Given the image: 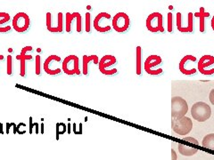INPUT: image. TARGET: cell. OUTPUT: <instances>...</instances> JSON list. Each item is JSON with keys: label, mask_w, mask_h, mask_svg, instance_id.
Returning <instances> with one entry per match:
<instances>
[{"label": "cell", "mask_w": 214, "mask_h": 160, "mask_svg": "<svg viewBox=\"0 0 214 160\" xmlns=\"http://www.w3.org/2000/svg\"><path fill=\"white\" fill-rule=\"evenodd\" d=\"M35 128H36V133L38 134L39 133V124L37 122L35 123Z\"/></svg>", "instance_id": "obj_36"}, {"label": "cell", "mask_w": 214, "mask_h": 160, "mask_svg": "<svg viewBox=\"0 0 214 160\" xmlns=\"http://www.w3.org/2000/svg\"><path fill=\"white\" fill-rule=\"evenodd\" d=\"M214 64V57L212 55H204L198 61V70L204 75L214 74V69H206L207 67Z\"/></svg>", "instance_id": "obj_14"}, {"label": "cell", "mask_w": 214, "mask_h": 160, "mask_svg": "<svg viewBox=\"0 0 214 160\" xmlns=\"http://www.w3.org/2000/svg\"><path fill=\"white\" fill-rule=\"evenodd\" d=\"M73 133L75 134H81L82 133V124H80V129L79 131L77 130V125H76V123L73 124Z\"/></svg>", "instance_id": "obj_32"}, {"label": "cell", "mask_w": 214, "mask_h": 160, "mask_svg": "<svg viewBox=\"0 0 214 160\" xmlns=\"http://www.w3.org/2000/svg\"><path fill=\"white\" fill-rule=\"evenodd\" d=\"M189 60H193V61H196V58L193 55H186L185 57H183L178 64V69L180 70V72L184 75H187V76H190V75H193L196 72V69H187L186 68V64L189 61Z\"/></svg>", "instance_id": "obj_16"}, {"label": "cell", "mask_w": 214, "mask_h": 160, "mask_svg": "<svg viewBox=\"0 0 214 160\" xmlns=\"http://www.w3.org/2000/svg\"><path fill=\"white\" fill-rule=\"evenodd\" d=\"M171 128L176 133L179 135H186L189 133L193 128L192 119L186 116L181 118H172Z\"/></svg>", "instance_id": "obj_2"}, {"label": "cell", "mask_w": 214, "mask_h": 160, "mask_svg": "<svg viewBox=\"0 0 214 160\" xmlns=\"http://www.w3.org/2000/svg\"><path fill=\"white\" fill-rule=\"evenodd\" d=\"M172 13H168V31L172 32Z\"/></svg>", "instance_id": "obj_28"}, {"label": "cell", "mask_w": 214, "mask_h": 160, "mask_svg": "<svg viewBox=\"0 0 214 160\" xmlns=\"http://www.w3.org/2000/svg\"><path fill=\"white\" fill-rule=\"evenodd\" d=\"M111 25L114 30L119 33H122L129 29L130 25V19L127 13L120 12L114 15V17L112 18Z\"/></svg>", "instance_id": "obj_7"}, {"label": "cell", "mask_w": 214, "mask_h": 160, "mask_svg": "<svg viewBox=\"0 0 214 160\" xmlns=\"http://www.w3.org/2000/svg\"><path fill=\"white\" fill-rule=\"evenodd\" d=\"M202 145L204 148L214 151V133H209L204 136Z\"/></svg>", "instance_id": "obj_23"}, {"label": "cell", "mask_w": 214, "mask_h": 160, "mask_svg": "<svg viewBox=\"0 0 214 160\" xmlns=\"http://www.w3.org/2000/svg\"><path fill=\"white\" fill-rule=\"evenodd\" d=\"M68 133H71V124L68 125Z\"/></svg>", "instance_id": "obj_40"}, {"label": "cell", "mask_w": 214, "mask_h": 160, "mask_svg": "<svg viewBox=\"0 0 214 160\" xmlns=\"http://www.w3.org/2000/svg\"><path fill=\"white\" fill-rule=\"evenodd\" d=\"M209 99H210V102H211V103L214 105V88L211 91V93H210V95H209Z\"/></svg>", "instance_id": "obj_33"}, {"label": "cell", "mask_w": 214, "mask_h": 160, "mask_svg": "<svg viewBox=\"0 0 214 160\" xmlns=\"http://www.w3.org/2000/svg\"><path fill=\"white\" fill-rule=\"evenodd\" d=\"M80 15V13H66L65 14V29L66 32H71V23L74 20H77Z\"/></svg>", "instance_id": "obj_18"}, {"label": "cell", "mask_w": 214, "mask_h": 160, "mask_svg": "<svg viewBox=\"0 0 214 160\" xmlns=\"http://www.w3.org/2000/svg\"><path fill=\"white\" fill-rule=\"evenodd\" d=\"M106 19H111V14H109L108 13H105V12H102L100 13H98L94 21H93V26L95 28V29L98 32H101V33H105L107 31H110L111 30V27L108 25H102V22L104 20Z\"/></svg>", "instance_id": "obj_15"}, {"label": "cell", "mask_w": 214, "mask_h": 160, "mask_svg": "<svg viewBox=\"0 0 214 160\" xmlns=\"http://www.w3.org/2000/svg\"><path fill=\"white\" fill-rule=\"evenodd\" d=\"M33 50L32 46H27L23 47L21 51V53L16 56V59L20 60V76L22 77H24L26 76V60H32V55L28 54L29 52H31Z\"/></svg>", "instance_id": "obj_11"}, {"label": "cell", "mask_w": 214, "mask_h": 160, "mask_svg": "<svg viewBox=\"0 0 214 160\" xmlns=\"http://www.w3.org/2000/svg\"><path fill=\"white\" fill-rule=\"evenodd\" d=\"M6 73L7 75H12L13 73V57L12 55L7 56L6 60Z\"/></svg>", "instance_id": "obj_27"}, {"label": "cell", "mask_w": 214, "mask_h": 160, "mask_svg": "<svg viewBox=\"0 0 214 160\" xmlns=\"http://www.w3.org/2000/svg\"><path fill=\"white\" fill-rule=\"evenodd\" d=\"M188 111V105L185 99L179 96L171 98V117L181 118Z\"/></svg>", "instance_id": "obj_4"}, {"label": "cell", "mask_w": 214, "mask_h": 160, "mask_svg": "<svg viewBox=\"0 0 214 160\" xmlns=\"http://www.w3.org/2000/svg\"><path fill=\"white\" fill-rule=\"evenodd\" d=\"M25 126H26V124H24V123H20V124L16 126L17 133H19V134H24V133H26V131L22 130V128H24Z\"/></svg>", "instance_id": "obj_29"}, {"label": "cell", "mask_w": 214, "mask_h": 160, "mask_svg": "<svg viewBox=\"0 0 214 160\" xmlns=\"http://www.w3.org/2000/svg\"><path fill=\"white\" fill-rule=\"evenodd\" d=\"M67 126L64 123H57L56 124V140H59V136L65 133Z\"/></svg>", "instance_id": "obj_24"}, {"label": "cell", "mask_w": 214, "mask_h": 160, "mask_svg": "<svg viewBox=\"0 0 214 160\" xmlns=\"http://www.w3.org/2000/svg\"><path fill=\"white\" fill-rule=\"evenodd\" d=\"M62 70L69 76H79L80 74L79 57L73 54L65 57L62 63Z\"/></svg>", "instance_id": "obj_3"}, {"label": "cell", "mask_w": 214, "mask_h": 160, "mask_svg": "<svg viewBox=\"0 0 214 160\" xmlns=\"http://www.w3.org/2000/svg\"><path fill=\"white\" fill-rule=\"evenodd\" d=\"M142 72V48L137 46L136 48V73L141 75Z\"/></svg>", "instance_id": "obj_22"}, {"label": "cell", "mask_w": 214, "mask_h": 160, "mask_svg": "<svg viewBox=\"0 0 214 160\" xmlns=\"http://www.w3.org/2000/svg\"><path fill=\"white\" fill-rule=\"evenodd\" d=\"M163 17L160 13H153L146 19V28L151 32H164Z\"/></svg>", "instance_id": "obj_6"}, {"label": "cell", "mask_w": 214, "mask_h": 160, "mask_svg": "<svg viewBox=\"0 0 214 160\" xmlns=\"http://www.w3.org/2000/svg\"><path fill=\"white\" fill-rule=\"evenodd\" d=\"M62 59L60 56L58 55H55V54H52L50 56H48L44 64H43V69L45 70V72L48 75H51V76H55V75H58L61 73L62 69H54L53 68L54 64H56L58 62H61Z\"/></svg>", "instance_id": "obj_12"}, {"label": "cell", "mask_w": 214, "mask_h": 160, "mask_svg": "<svg viewBox=\"0 0 214 160\" xmlns=\"http://www.w3.org/2000/svg\"><path fill=\"white\" fill-rule=\"evenodd\" d=\"M195 17H198L199 18V29L201 32H204V29H205V26H204V19L206 17H209L210 16V13L205 12L204 8V7H200V11L198 13H195Z\"/></svg>", "instance_id": "obj_20"}, {"label": "cell", "mask_w": 214, "mask_h": 160, "mask_svg": "<svg viewBox=\"0 0 214 160\" xmlns=\"http://www.w3.org/2000/svg\"><path fill=\"white\" fill-rule=\"evenodd\" d=\"M177 29L178 31L186 33H191L194 30V17L192 13H188L187 14V25L182 24V14L181 13H177Z\"/></svg>", "instance_id": "obj_13"}, {"label": "cell", "mask_w": 214, "mask_h": 160, "mask_svg": "<svg viewBox=\"0 0 214 160\" xmlns=\"http://www.w3.org/2000/svg\"><path fill=\"white\" fill-rule=\"evenodd\" d=\"M93 61L95 64H98L99 63V59L97 57V55H83L82 58V70H83V74L85 76H87L88 74V63Z\"/></svg>", "instance_id": "obj_17"}, {"label": "cell", "mask_w": 214, "mask_h": 160, "mask_svg": "<svg viewBox=\"0 0 214 160\" xmlns=\"http://www.w3.org/2000/svg\"><path fill=\"white\" fill-rule=\"evenodd\" d=\"M191 115L194 119L198 122H204L211 117L212 109L211 107L204 102H198L195 103L191 108Z\"/></svg>", "instance_id": "obj_1"}, {"label": "cell", "mask_w": 214, "mask_h": 160, "mask_svg": "<svg viewBox=\"0 0 214 160\" xmlns=\"http://www.w3.org/2000/svg\"><path fill=\"white\" fill-rule=\"evenodd\" d=\"M35 73L39 76L41 74V57L40 55H36L35 60Z\"/></svg>", "instance_id": "obj_25"}, {"label": "cell", "mask_w": 214, "mask_h": 160, "mask_svg": "<svg viewBox=\"0 0 214 160\" xmlns=\"http://www.w3.org/2000/svg\"><path fill=\"white\" fill-rule=\"evenodd\" d=\"M178 147L179 153L183 156H186V157H191L197 152L196 148L189 147V146H187L186 144H183V143H178Z\"/></svg>", "instance_id": "obj_21"}, {"label": "cell", "mask_w": 214, "mask_h": 160, "mask_svg": "<svg viewBox=\"0 0 214 160\" xmlns=\"http://www.w3.org/2000/svg\"><path fill=\"white\" fill-rule=\"evenodd\" d=\"M171 157H172V160H177V155L174 150H171Z\"/></svg>", "instance_id": "obj_35"}, {"label": "cell", "mask_w": 214, "mask_h": 160, "mask_svg": "<svg viewBox=\"0 0 214 160\" xmlns=\"http://www.w3.org/2000/svg\"><path fill=\"white\" fill-rule=\"evenodd\" d=\"M34 127H35V123L32 122V117L30 116L29 118V133H30V134H32Z\"/></svg>", "instance_id": "obj_31"}, {"label": "cell", "mask_w": 214, "mask_h": 160, "mask_svg": "<svg viewBox=\"0 0 214 160\" xmlns=\"http://www.w3.org/2000/svg\"><path fill=\"white\" fill-rule=\"evenodd\" d=\"M0 60H4V55L0 54Z\"/></svg>", "instance_id": "obj_41"}, {"label": "cell", "mask_w": 214, "mask_h": 160, "mask_svg": "<svg viewBox=\"0 0 214 160\" xmlns=\"http://www.w3.org/2000/svg\"><path fill=\"white\" fill-rule=\"evenodd\" d=\"M161 63V58L159 55H150L146 58V61H145V70L146 71V73H148L149 75L152 76H157L162 73V69H154V68L157 65H159Z\"/></svg>", "instance_id": "obj_9"}, {"label": "cell", "mask_w": 214, "mask_h": 160, "mask_svg": "<svg viewBox=\"0 0 214 160\" xmlns=\"http://www.w3.org/2000/svg\"><path fill=\"white\" fill-rule=\"evenodd\" d=\"M46 24L47 29L52 33H61L63 30V14L62 13H58L57 14V23L56 25L52 24V13H47L46 15Z\"/></svg>", "instance_id": "obj_10"}, {"label": "cell", "mask_w": 214, "mask_h": 160, "mask_svg": "<svg viewBox=\"0 0 214 160\" xmlns=\"http://www.w3.org/2000/svg\"><path fill=\"white\" fill-rule=\"evenodd\" d=\"M85 29H86V32H90V29H91V14H90V13H86V15H85Z\"/></svg>", "instance_id": "obj_26"}, {"label": "cell", "mask_w": 214, "mask_h": 160, "mask_svg": "<svg viewBox=\"0 0 214 160\" xmlns=\"http://www.w3.org/2000/svg\"><path fill=\"white\" fill-rule=\"evenodd\" d=\"M212 28H213V29L214 30V16L213 17V19H212Z\"/></svg>", "instance_id": "obj_39"}, {"label": "cell", "mask_w": 214, "mask_h": 160, "mask_svg": "<svg viewBox=\"0 0 214 160\" xmlns=\"http://www.w3.org/2000/svg\"><path fill=\"white\" fill-rule=\"evenodd\" d=\"M41 133H42V134L44 133V124H43V123L41 124Z\"/></svg>", "instance_id": "obj_38"}, {"label": "cell", "mask_w": 214, "mask_h": 160, "mask_svg": "<svg viewBox=\"0 0 214 160\" xmlns=\"http://www.w3.org/2000/svg\"><path fill=\"white\" fill-rule=\"evenodd\" d=\"M12 25L15 31L19 33H22L28 30V29L30 28V19L27 13L21 12L14 15L12 21Z\"/></svg>", "instance_id": "obj_5"}, {"label": "cell", "mask_w": 214, "mask_h": 160, "mask_svg": "<svg viewBox=\"0 0 214 160\" xmlns=\"http://www.w3.org/2000/svg\"><path fill=\"white\" fill-rule=\"evenodd\" d=\"M4 133V129H3V124L0 123V134Z\"/></svg>", "instance_id": "obj_37"}, {"label": "cell", "mask_w": 214, "mask_h": 160, "mask_svg": "<svg viewBox=\"0 0 214 160\" xmlns=\"http://www.w3.org/2000/svg\"><path fill=\"white\" fill-rule=\"evenodd\" d=\"M13 123H6V133L8 134L10 133V128L13 126Z\"/></svg>", "instance_id": "obj_34"}, {"label": "cell", "mask_w": 214, "mask_h": 160, "mask_svg": "<svg viewBox=\"0 0 214 160\" xmlns=\"http://www.w3.org/2000/svg\"><path fill=\"white\" fill-rule=\"evenodd\" d=\"M10 14L4 12H0V33H5L11 30V26H4V23L10 21Z\"/></svg>", "instance_id": "obj_19"}, {"label": "cell", "mask_w": 214, "mask_h": 160, "mask_svg": "<svg viewBox=\"0 0 214 160\" xmlns=\"http://www.w3.org/2000/svg\"><path fill=\"white\" fill-rule=\"evenodd\" d=\"M116 61H117V60L113 55H110V54L105 55L100 60V61L98 63L100 72L103 73L104 75H107V76H111V75H114L115 73H117V69H108V68L114 65L116 63Z\"/></svg>", "instance_id": "obj_8"}, {"label": "cell", "mask_w": 214, "mask_h": 160, "mask_svg": "<svg viewBox=\"0 0 214 160\" xmlns=\"http://www.w3.org/2000/svg\"><path fill=\"white\" fill-rule=\"evenodd\" d=\"M182 141H184V142H189V143L195 144V145H196V146L199 145V142H197V140L195 139V138H193V137H186V138H184Z\"/></svg>", "instance_id": "obj_30"}]
</instances>
